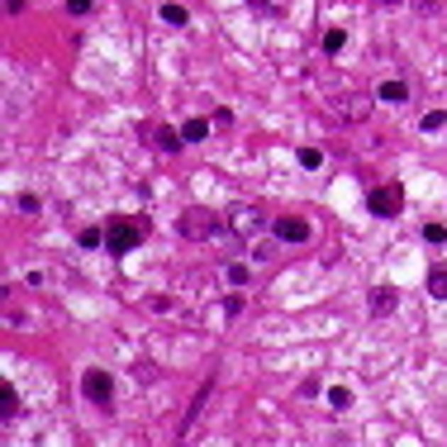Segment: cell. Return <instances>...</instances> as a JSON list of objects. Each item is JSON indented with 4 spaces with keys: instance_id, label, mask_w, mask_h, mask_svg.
<instances>
[{
    "instance_id": "1",
    "label": "cell",
    "mask_w": 447,
    "mask_h": 447,
    "mask_svg": "<svg viewBox=\"0 0 447 447\" xmlns=\"http://www.w3.org/2000/svg\"><path fill=\"white\" fill-rule=\"evenodd\" d=\"M148 233H153V219H148V214H110V219H105V248H110L114 257L133 253Z\"/></svg>"
},
{
    "instance_id": "2",
    "label": "cell",
    "mask_w": 447,
    "mask_h": 447,
    "mask_svg": "<svg viewBox=\"0 0 447 447\" xmlns=\"http://www.w3.org/2000/svg\"><path fill=\"white\" fill-rule=\"evenodd\" d=\"M214 228H219V219L209 214V209H186L181 214V238H191V243H205V238H214Z\"/></svg>"
},
{
    "instance_id": "3",
    "label": "cell",
    "mask_w": 447,
    "mask_h": 447,
    "mask_svg": "<svg viewBox=\"0 0 447 447\" xmlns=\"http://www.w3.org/2000/svg\"><path fill=\"white\" fill-rule=\"evenodd\" d=\"M367 209L371 214H381V219L399 214V209H404V186H376V191L367 195Z\"/></svg>"
},
{
    "instance_id": "4",
    "label": "cell",
    "mask_w": 447,
    "mask_h": 447,
    "mask_svg": "<svg viewBox=\"0 0 447 447\" xmlns=\"http://www.w3.org/2000/svg\"><path fill=\"white\" fill-rule=\"evenodd\" d=\"M81 390H86V399H91V404H105V399L114 395V381H110V371L91 367L86 376H81Z\"/></svg>"
},
{
    "instance_id": "5",
    "label": "cell",
    "mask_w": 447,
    "mask_h": 447,
    "mask_svg": "<svg viewBox=\"0 0 447 447\" xmlns=\"http://www.w3.org/2000/svg\"><path fill=\"white\" fill-rule=\"evenodd\" d=\"M276 238L281 243H304L309 238V224H304L300 214H281V219H276Z\"/></svg>"
},
{
    "instance_id": "6",
    "label": "cell",
    "mask_w": 447,
    "mask_h": 447,
    "mask_svg": "<svg viewBox=\"0 0 447 447\" xmlns=\"http://www.w3.org/2000/svg\"><path fill=\"white\" fill-rule=\"evenodd\" d=\"M333 114L343 119V124H357V119H367V96H343L333 105Z\"/></svg>"
},
{
    "instance_id": "7",
    "label": "cell",
    "mask_w": 447,
    "mask_h": 447,
    "mask_svg": "<svg viewBox=\"0 0 447 447\" xmlns=\"http://www.w3.org/2000/svg\"><path fill=\"white\" fill-rule=\"evenodd\" d=\"M395 286H376L371 290V314H390V309H395Z\"/></svg>"
},
{
    "instance_id": "8",
    "label": "cell",
    "mask_w": 447,
    "mask_h": 447,
    "mask_svg": "<svg viewBox=\"0 0 447 447\" xmlns=\"http://www.w3.org/2000/svg\"><path fill=\"white\" fill-rule=\"evenodd\" d=\"M228 219H233V228H238V233H253L257 224H262V214H257V209H248V205H238Z\"/></svg>"
},
{
    "instance_id": "9",
    "label": "cell",
    "mask_w": 447,
    "mask_h": 447,
    "mask_svg": "<svg viewBox=\"0 0 447 447\" xmlns=\"http://www.w3.org/2000/svg\"><path fill=\"white\" fill-rule=\"evenodd\" d=\"M376 96H381L385 105H399V100L409 96V86H404V81H381V91H376Z\"/></svg>"
},
{
    "instance_id": "10",
    "label": "cell",
    "mask_w": 447,
    "mask_h": 447,
    "mask_svg": "<svg viewBox=\"0 0 447 447\" xmlns=\"http://www.w3.org/2000/svg\"><path fill=\"white\" fill-rule=\"evenodd\" d=\"M181 138H186V143H205L209 124H205V119H186V124H181Z\"/></svg>"
},
{
    "instance_id": "11",
    "label": "cell",
    "mask_w": 447,
    "mask_h": 447,
    "mask_svg": "<svg viewBox=\"0 0 447 447\" xmlns=\"http://www.w3.org/2000/svg\"><path fill=\"white\" fill-rule=\"evenodd\" d=\"M429 295L433 300H447V267H433L429 272Z\"/></svg>"
},
{
    "instance_id": "12",
    "label": "cell",
    "mask_w": 447,
    "mask_h": 447,
    "mask_svg": "<svg viewBox=\"0 0 447 447\" xmlns=\"http://www.w3.org/2000/svg\"><path fill=\"white\" fill-rule=\"evenodd\" d=\"M153 138H158V148H162V153H176V148L186 143V138H181V133H176V128H167V124H162L158 133H153Z\"/></svg>"
},
{
    "instance_id": "13",
    "label": "cell",
    "mask_w": 447,
    "mask_h": 447,
    "mask_svg": "<svg viewBox=\"0 0 447 447\" xmlns=\"http://www.w3.org/2000/svg\"><path fill=\"white\" fill-rule=\"evenodd\" d=\"M0 414H5V419L19 414V395H15V385H0Z\"/></svg>"
},
{
    "instance_id": "14",
    "label": "cell",
    "mask_w": 447,
    "mask_h": 447,
    "mask_svg": "<svg viewBox=\"0 0 447 447\" xmlns=\"http://www.w3.org/2000/svg\"><path fill=\"white\" fill-rule=\"evenodd\" d=\"M343 43H348V33H343V29H324V38H319V48H324V53H338Z\"/></svg>"
},
{
    "instance_id": "15",
    "label": "cell",
    "mask_w": 447,
    "mask_h": 447,
    "mask_svg": "<svg viewBox=\"0 0 447 447\" xmlns=\"http://www.w3.org/2000/svg\"><path fill=\"white\" fill-rule=\"evenodd\" d=\"M77 243H81V248H100V243H105V224H100V228H81Z\"/></svg>"
},
{
    "instance_id": "16",
    "label": "cell",
    "mask_w": 447,
    "mask_h": 447,
    "mask_svg": "<svg viewBox=\"0 0 447 447\" xmlns=\"http://www.w3.org/2000/svg\"><path fill=\"white\" fill-rule=\"evenodd\" d=\"M443 124H447V114H443V110H429L424 119H419V128H424V133H438Z\"/></svg>"
},
{
    "instance_id": "17",
    "label": "cell",
    "mask_w": 447,
    "mask_h": 447,
    "mask_svg": "<svg viewBox=\"0 0 447 447\" xmlns=\"http://www.w3.org/2000/svg\"><path fill=\"white\" fill-rule=\"evenodd\" d=\"M329 404H333V409H348V404H352V390H348V385H333V390H329Z\"/></svg>"
},
{
    "instance_id": "18",
    "label": "cell",
    "mask_w": 447,
    "mask_h": 447,
    "mask_svg": "<svg viewBox=\"0 0 447 447\" xmlns=\"http://www.w3.org/2000/svg\"><path fill=\"white\" fill-rule=\"evenodd\" d=\"M319 162H324V153H319V148H300V167H309V172H314Z\"/></svg>"
},
{
    "instance_id": "19",
    "label": "cell",
    "mask_w": 447,
    "mask_h": 447,
    "mask_svg": "<svg viewBox=\"0 0 447 447\" xmlns=\"http://www.w3.org/2000/svg\"><path fill=\"white\" fill-rule=\"evenodd\" d=\"M162 19H167V24H186V10H181V5H162Z\"/></svg>"
},
{
    "instance_id": "20",
    "label": "cell",
    "mask_w": 447,
    "mask_h": 447,
    "mask_svg": "<svg viewBox=\"0 0 447 447\" xmlns=\"http://www.w3.org/2000/svg\"><path fill=\"white\" fill-rule=\"evenodd\" d=\"M424 238H429V243H443L447 238V224H424Z\"/></svg>"
},
{
    "instance_id": "21",
    "label": "cell",
    "mask_w": 447,
    "mask_h": 447,
    "mask_svg": "<svg viewBox=\"0 0 447 447\" xmlns=\"http://www.w3.org/2000/svg\"><path fill=\"white\" fill-rule=\"evenodd\" d=\"M248 276H253V272H248L243 262H233V267H228V281H233V286H248Z\"/></svg>"
},
{
    "instance_id": "22",
    "label": "cell",
    "mask_w": 447,
    "mask_h": 447,
    "mask_svg": "<svg viewBox=\"0 0 447 447\" xmlns=\"http://www.w3.org/2000/svg\"><path fill=\"white\" fill-rule=\"evenodd\" d=\"M67 10L72 15H91V0H67Z\"/></svg>"
},
{
    "instance_id": "23",
    "label": "cell",
    "mask_w": 447,
    "mask_h": 447,
    "mask_svg": "<svg viewBox=\"0 0 447 447\" xmlns=\"http://www.w3.org/2000/svg\"><path fill=\"white\" fill-rule=\"evenodd\" d=\"M19 5H24V0H5V10H10V15H15V10H19Z\"/></svg>"
},
{
    "instance_id": "24",
    "label": "cell",
    "mask_w": 447,
    "mask_h": 447,
    "mask_svg": "<svg viewBox=\"0 0 447 447\" xmlns=\"http://www.w3.org/2000/svg\"><path fill=\"white\" fill-rule=\"evenodd\" d=\"M248 5H267V0H248Z\"/></svg>"
},
{
    "instance_id": "25",
    "label": "cell",
    "mask_w": 447,
    "mask_h": 447,
    "mask_svg": "<svg viewBox=\"0 0 447 447\" xmlns=\"http://www.w3.org/2000/svg\"><path fill=\"white\" fill-rule=\"evenodd\" d=\"M381 5H399V0H381Z\"/></svg>"
}]
</instances>
